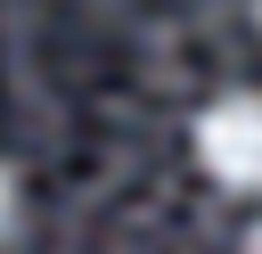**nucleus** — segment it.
<instances>
[{"instance_id": "obj_1", "label": "nucleus", "mask_w": 262, "mask_h": 254, "mask_svg": "<svg viewBox=\"0 0 262 254\" xmlns=\"http://www.w3.org/2000/svg\"><path fill=\"white\" fill-rule=\"evenodd\" d=\"M188 156L213 188L229 197H262V90H221L196 107L188 123Z\"/></svg>"}, {"instance_id": "obj_2", "label": "nucleus", "mask_w": 262, "mask_h": 254, "mask_svg": "<svg viewBox=\"0 0 262 254\" xmlns=\"http://www.w3.org/2000/svg\"><path fill=\"white\" fill-rule=\"evenodd\" d=\"M25 213H33V197H25V172L0 156V246H16V238H25Z\"/></svg>"}, {"instance_id": "obj_3", "label": "nucleus", "mask_w": 262, "mask_h": 254, "mask_svg": "<svg viewBox=\"0 0 262 254\" xmlns=\"http://www.w3.org/2000/svg\"><path fill=\"white\" fill-rule=\"evenodd\" d=\"M237 254H262V213L246 221V238H237Z\"/></svg>"}, {"instance_id": "obj_4", "label": "nucleus", "mask_w": 262, "mask_h": 254, "mask_svg": "<svg viewBox=\"0 0 262 254\" xmlns=\"http://www.w3.org/2000/svg\"><path fill=\"white\" fill-rule=\"evenodd\" d=\"M254 33H262V0H254Z\"/></svg>"}]
</instances>
